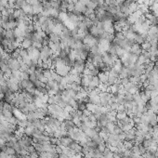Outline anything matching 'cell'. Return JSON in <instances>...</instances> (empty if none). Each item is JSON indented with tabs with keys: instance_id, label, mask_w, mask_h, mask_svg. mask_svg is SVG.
Here are the masks:
<instances>
[{
	"instance_id": "7a4b0ae2",
	"label": "cell",
	"mask_w": 158,
	"mask_h": 158,
	"mask_svg": "<svg viewBox=\"0 0 158 158\" xmlns=\"http://www.w3.org/2000/svg\"><path fill=\"white\" fill-rule=\"evenodd\" d=\"M117 60H118L117 56L114 55V54H112L108 51L102 53V62L103 63L106 64L107 66L113 67Z\"/></svg>"
},
{
	"instance_id": "8992f818",
	"label": "cell",
	"mask_w": 158,
	"mask_h": 158,
	"mask_svg": "<svg viewBox=\"0 0 158 158\" xmlns=\"http://www.w3.org/2000/svg\"><path fill=\"white\" fill-rule=\"evenodd\" d=\"M128 52H131V53L135 54V55H137L139 57L141 53H142V47H141V45L139 44H137V43H134L132 45V47H130V49H128L127 50Z\"/></svg>"
},
{
	"instance_id": "6da1fadb",
	"label": "cell",
	"mask_w": 158,
	"mask_h": 158,
	"mask_svg": "<svg viewBox=\"0 0 158 158\" xmlns=\"http://www.w3.org/2000/svg\"><path fill=\"white\" fill-rule=\"evenodd\" d=\"M71 70L74 71L75 74H77L79 76L81 77L82 75H84L85 70H86V60H81V59L75 60V63H74L73 68L71 69Z\"/></svg>"
},
{
	"instance_id": "ffe728a7",
	"label": "cell",
	"mask_w": 158,
	"mask_h": 158,
	"mask_svg": "<svg viewBox=\"0 0 158 158\" xmlns=\"http://www.w3.org/2000/svg\"><path fill=\"white\" fill-rule=\"evenodd\" d=\"M157 25H158V17H157Z\"/></svg>"
},
{
	"instance_id": "e0dca14e",
	"label": "cell",
	"mask_w": 158,
	"mask_h": 158,
	"mask_svg": "<svg viewBox=\"0 0 158 158\" xmlns=\"http://www.w3.org/2000/svg\"><path fill=\"white\" fill-rule=\"evenodd\" d=\"M6 153L9 154V155H14V154H17V153H16V151H15V149H14V148H11V147L7 148Z\"/></svg>"
},
{
	"instance_id": "52a82bcc",
	"label": "cell",
	"mask_w": 158,
	"mask_h": 158,
	"mask_svg": "<svg viewBox=\"0 0 158 158\" xmlns=\"http://www.w3.org/2000/svg\"><path fill=\"white\" fill-rule=\"evenodd\" d=\"M34 131H35V127L32 124L24 127V134L28 137H33L34 134Z\"/></svg>"
},
{
	"instance_id": "4fadbf2b",
	"label": "cell",
	"mask_w": 158,
	"mask_h": 158,
	"mask_svg": "<svg viewBox=\"0 0 158 158\" xmlns=\"http://www.w3.org/2000/svg\"><path fill=\"white\" fill-rule=\"evenodd\" d=\"M26 3L25 0H15L13 5H14V9H21L24 4Z\"/></svg>"
},
{
	"instance_id": "5b68a950",
	"label": "cell",
	"mask_w": 158,
	"mask_h": 158,
	"mask_svg": "<svg viewBox=\"0 0 158 158\" xmlns=\"http://www.w3.org/2000/svg\"><path fill=\"white\" fill-rule=\"evenodd\" d=\"M124 90L126 93H129V94H132V95L136 94L137 92H139L138 87L135 85L134 83H132V82H129L127 85L124 86Z\"/></svg>"
},
{
	"instance_id": "9a60e30c",
	"label": "cell",
	"mask_w": 158,
	"mask_h": 158,
	"mask_svg": "<svg viewBox=\"0 0 158 158\" xmlns=\"http://www.w3.org/2000/svg\"><path fill=\"white\" fill-rule=\"evenodd\" d=\"M141 47H142L143 51H150L151 48H152V45H151L150 41L146 40L143 44H141Z\"/></svg>"
},
{
	"instance_id": "2e32d148",
	"label": "cell",
	"mask_w": 158,
	"mask_h": 158,
	"mask_svg": "<svg viewBox=\"0 0 158 158\" xmlns=\"http://www.w3.org/2000/svg\"><path fill=\"white\" fill-rule=\"evenodd\" d=\"M130 82V78L129 77H124V78H120L119 79V83L122 86H126Z\"/></svg>"
},
{
	"instance_id": "9c48e42d",
	"label": "cell",
	"mask_w": 158,
	"mask_h": 158,
	"mask_svg": "<svg viewBox=\"0 0 158 158\" xmlns=\"http://www.w3.org/2000/svg\"><path fill=\"white\" fill-rule=\"evenodd\" d=\"M33 47V41L30 40V39H26L24 38L23 40L21 42V47L23 49H29Z\"/></svg>"
},
{
	"instance_id": "277c9868",
	"label": "cell",
	"mask_w": 158,
	"mask_h": 158,
	"mask_svg": "<svg viewBox=\"0 0 158 158\" xmlns=\"http://www.w3.org/2000/svg\"><path fill=\"white\" fill-rule=\"evenodd\" d=\"M8 65L11 71H18L21 69V60L10 56L8 60Z\"/></svg>"
},
{
	"instance_id": "d6986e66",
	"label": "cell",
	"mask_w": 158,
	"mask_h": 158,
	"mask_svg": "<svg viewBox=\"0 0 158 158\" xmlns=\"http://www.w3.org/2000/svg\"><path fill=\"white\" fill-rule=\"evenodd\" d=\"M0 158H10V155H9L6 152H0Z\"/></svg>"
},
{
	"instance_id": "3957f363",
	"label": "cell",
	"mask_w": 158,
	"mask_h": 158,
	"mask_svg": "<svg viewBox=\"0 0 158 158\" xmlns=\"http://www.w3.org/2000/svg\"><path fill=\"white\" fill-rule=\"evenodd\" d=\"M83 43L85 45L88 46V47L91 48V47H94V46H98L99 39L96 38L95 37H93V35H91L90 34H88L87 35H85V37L83 38Z\"/></svg>"
},
{
	"instance_id": "30bf717a",
	"label": "cell",
	"mask_w": 158,
	"mask_h": 158,
	"mask_svg": "<svg viewBox=\"0 0 158 158\" xmlns=\"http://www.w3.org/2000/svg\"><path fill=\"white\" fill-rule=\"evenodd\" d=\"M32 7H33V12H34V14H40V13H42L43 10H44V5L41 2L37 3V4L34 5V6Z\"/></svg>"
},
{
	"instance_id": "44dd1931",
	"label": "cell",
	"mask_w": 158,
	"mask_h": 158,
	"mask_svg": "<svg viewBox=\"0 0 158 158\" xmlns=\"http://www.w3.org/2000/svg\"><path fill=\"white\" fill-rule=\"evenodd\" d=\"M0 152H1V150H0Z\"/></svg>"
},
{
	"instance_id": "5bb4252c",
	"label": "cell",
	"mask_w": 158,
	"mask_h": 158,
	"mask_svg": "<svg viewBox=\"0 0 158 158\" xmlns=\"http://www.w3.org/2000/svg\"><path fill=\"white\" fill-rule=\"evenodd\" d=\"M102 154L103 158H113V152L108 147H106V149L103 151Z\"/></svg>"
},
{
	"instance_id": "8fae6325",
	"label": "cell",
	"mask_w": 158,
	"mask_h": 158,
	"mask_svg": "<svg viewBox=\"0 0 158 158\" xmlns=\"http://www.w3.org/2000/svg\"><path fill=\"white\" fill-rule=\"evenodd\" d=\"M5 37H6V39H8V40H9V41L17 40L15 37L14 30H6V32H5Z\"/></svg>"
},
{
	"instance_id": "7c38bea8",
	"label": "cell",
	"mask_w": 158,
	"mask_h": 158,
	"mask_svg": "<svg viewBox=\"0 0 158 158\" xmlns=\"http://www.w3.org/2000/svg\"><path fill=\"white\" fill-rule=\"evenodd\" d=\"M108 75L109 73H100L98 75L99 80H100V84H106L107 80H108Z\"/></svg>"
},
{
	"instance_id": "ac0fdd59",
	"label": "cell",
	"mask_w": 158,
	"mask_h": 158,
	"mask_svg": "<svg viewBox=\"0 0 158 158\" xmlns=\"http://www.w3.org/2000/svg\"><path fill=\"white\" fill-rule=\"evenodd\" d=\"M75 11V3L71 2L67 6V12H74Z\"/></svg>"
},
{
	"instance_id": "ba28073f",
	"label": "cell",
	"mask_w": 158,
	"mask_h": 158,
	"mask_svg": "<svg viewBox=\"0 0 158 158\" xmlns=\"http://www.w3.org/2000/svg\"><path fill=\"white\" fill-rule=\"evenodd\" d=\"M86 9H87V7H86L80 0L75 4V11H76V12L84 13V11L86 10Z\"/></svg>"
}]
</instances>
